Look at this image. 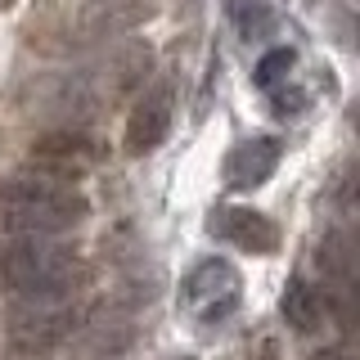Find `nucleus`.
Masks as SVG:
<instances>
[{"mask_svg": "<svg viewBox=\"0 0 360 360\" xmlns=\"http://www.w3.org/2000/svg\"><path fill=\"white\" fill-rule=\"evenodd\" d=\"M149 68H153L149 45H127V50L108 54L99 63L41 77L32 86V112H41L50 122H63V127H86L90 117L108 112V104H122L135 86H144Z\"/></svg>", "mask_w": 360, "mask_h": 360, "instance_id": "obj_1", "label": "nucleus"}, {"mask_svg": "<svg viewBox=\"0 0 360 360\" xmlns=\"http://www.w3.org/2000/svg\"><path fill=\"white\" fill-rule=\"evenodd\" d=\"M90 217L86 194H77L63 176H9L0 185V225L9 234H63Z\"/></svg>", "mask_w": 360, "mask_h": 360, "instance_id": "obj_2", "label": "nucleus"}, {"mask_svg": "<svg viewBox=\"0 0 360 360\" xmlns=\"http://www.w3.org/2000/svg\"><path fill=\"white\" fill-rule=\"evenodd\" d=\"M86 284V262L50 234H22V243L0 252V292L14 297H68Z\"/></svg>", "mask_w": 360, "mask_h": 360, "instance_id": "obj_3", "label": "nucleus"}, {"mask_svg": "<svg viewBox=\"0 0 360 360\" xmlns=\"http://www.w3.org/2000/svg\"><path fill=\"white\" fill-rule=\"evenodd\" d=\"M77 320L82 315H77V307H68V297H22L5 315V333L22 352H45L54 342H68Z\"/></svg>", "mask_w": 360, "mask_h": 360, "instance_id": "obj_4", "label": "nucleus"}, {"mask_svg": "<svg viewBox=\"0 0 360 360\" xmlns=\"http://www.w3.org/2000/svg\"><path fill=\"white\" fill-rule=\"evenodd\" d=\"M158 14V0H86L72 18V41L95 45V41H117L127 32H140Z\"/></svg>", "mask_w": 360, "mask_h": 360, "instance_id": "obj_5", "label": "nucleus"}, {"mask_svg": "<svg viewBox=\"0 0 360 360\" xmlns=\"http://www.w3.org/2000/svg\"><path fill=\"white\" fill-rule=\"evenodd\" d=\"M207 234L230 248H243L252 257L279 252V225L266 212H252V207H217L207 217Z\"/></svg>", "mask_w": 360, "mask_h": 360, "instance_id": "obj_6", "label": "nucleus"}, {"mask_svg": "<svg viewBox=\"0 0 360 360\" xmlns=\"http://www.w3.org/2000/svg\"><path fill=\"white\" fill-rule=\"evenodd\" d=\"M172 117H176V95H172V86L162 82V86L144 90V95L135 99L131 117H127V153H131V158L153 153L158 144L167 140V131H172Z\"/></svg>", "mask_w": 360, "mask_h": 360, "instance_id": "obj_7", "label": "nucleus"}, {"mask_svg": "<svg viewBox=\"0 0 360 360\" xmlns=\"http://www.w3.org/2000/svg\"><path fill=\"white\" fill-rule=\"evenodd\" d=\"M99 158H104V149H99L90 135H82L77 127H63V131H54V135H45V140L32 144L37 172H50V176H63V180L90 172Z\"/></svg>", "mask_w": 360, "mask_h": 360, "instance_id": "obj_8", "label": "nucleus"}, {"mask_svg": "<svg viewBox=\"0 0 360 360\" xmlns=\"http://www.w3.org/2000/svg\"><path fill=\"white\" fill-rule=\"evenodd\" d=\"M279 158H284V140L279 135H252V140L234 144L230 158H225V185L248 194V189H262L270 176H275Z\"/></svg>", "mask_w": 360, "mask_h": 360, "instance_id": "obj_9", "label": "nucleus"}, {"mask_svg": "<svg viewBox=\"0 0 360 360\" xmlns=\"http://www.w3.org/2000/svg\"><path fill=\"white\" fill-rule=\"evenodd\" d=\"M131 342H135V324L127 315H104V320L86 324L72 347H77V360H122Z\"/></svg>", "mask_w": 360, "mask_h": 360, "instance_id": "obj_10", "label": "nucleus"}, {"mask_svg": "<svg viewBox=\"0 0 360 360\" xmlns=\"http://www.w3.org/2000/svg\"><path fill=\"white\" fill-rule=\"evenodd\" d=\"M234 288H239V270L225 262V257H207V262H198L185 275V284H180V307H202V302H212V297H230Z\"/></svg>", "mask_w": 360, "mask_h": 360, "instance_id": "obj_11", "label": "nucleus"}, {"mask_svg": "<svg viewBox=\"0 0 360 360\" xmlns=\"http://www.w3.org/2000/svg\"><path fill=\"white\" fill-rule=\"evenodd\" d=\"M315 266L324 270V279H333L338 288H352L356 284V270H360V248L352 230H329L315 248Z\"/></svg>", "mask_w": 360, "mask_h": 360, "instance_id": "obj_12", "label": "nucleus"}, {"mask_svg": "<svg viewBox=\"0 0 360 360\" xmlns=\"http://www.w3.org/2000/svg\"><path fill=\"white\" fill-rule=\"evenodd\" d=\"M279 311H284V320H288L297 333H315V329L324 324V297H320V288L307 284V279H288Z\"/></svg>", "mask_w": 360, "mask_h": 360, "instance_id": "obj_13", "label": "nucleus"}, {"mask_svg": "<svg viewBox=\"0 0 360 360\" xmlns=\"http://www.w3.org/2000/svg\"><path fill=\"white\" fill-rule=\"evenodd\" d=\"M225 14L234 18V27H239L248 41L262 37L270 22H275V18H270V5H266V0H225Z\"/></svg>", "mask_w": 360, "mask_h": 360, "instance_id": "obj_14", "label": "nucleus"}, {"mask_svg": "<svg viewBox=\"0 0 360 360\" xmlns=\"http://www.w3.org/2000/svg\"><path fill=\"white\" fill-rule=\"evenodd\" d=\"M292 63H297V50H292V45H275V50H266V54H262V63H257L252 82L262 86V90H270L275 82H288Z\"/></svg>", "mask_w": 360, "mask_h": 360, "instance_id": "obj_15", "label": "nucleus"}, {"mask_svg": "<svg viewBox=\"0 0 360 360\" xmlns=\"http://www.w3.org/2000/svg\"><path fill=\"white\" fill-rule=\"evenodd\" d=\"M270 104H275V112L279 117H297L302 108H307V95H302V90H284V86H270Z\"/></svg>", "mask_w": 360, "mask_h": 360, "instance_id": "obj_16", "label": "nucleus"}, {"mask_svg": "<svg viewBox=\"0 0 360 360\" xmlns=\"http://www.w3.org/2000/svg\"><path fill=\"white\" fill-rule=\"evenodd\" d=\"M311 360H352V356H347V352H338V347H329V352H315Z\"/></svg>", "mask_w": 360, "mask_h": 360, "instance_id": "obj_17", "label": "nucleus"}, {"mask_svg": "<svg viewBox=\"0 0 360 360\" xmlns=\"http://www.w3.org/2000/svg\"><path fill=\"white\" fill-rule=\"evenodd\" d=\"M180 360H194V356H180Z\"/></svg>", "mask_w": 360, "mask_h": 360, "instance_id": "obj_18", "label": "nucleus"}]
</instances>
